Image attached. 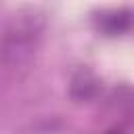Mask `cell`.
I'll return each mask as SVG.
<instances>
[{
    "label": "cell",
    "mask_w": 134,
    "mask_h": 134,
    "mask_svg": "<svg viewBox=\"0 0 134 134\" xmlns=\"http://www.w3.org/2000/svg\"><path fill=\"white\" fill-rule=\"evenodd\" d=\"M42 27V17L34 13H19L15 15L4 31V46H2V59L6 65H19L29 52L36 34Z\"/></svg>",
    "instance_id": "cell-1"
},
{
    "label": "cell",
    "mask_w": 134,
    "mask_h": 134,
    "mask_svg": "<svg viewBox=\"0 0 134 134\" xmlns=\"http://www.w3.org/2000/svg\"><path fill=\"white\" fill-rule=\"evenodd\" d=\"M96 90H98V80L94 77V73L90 69L84 67V69H80L73 75V80H71V94L75 98L88 100V98H92L96 94Z\"/></svg>",
    "instance_id": "cell-2"
}]
</instances>
